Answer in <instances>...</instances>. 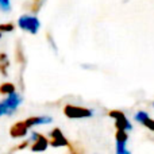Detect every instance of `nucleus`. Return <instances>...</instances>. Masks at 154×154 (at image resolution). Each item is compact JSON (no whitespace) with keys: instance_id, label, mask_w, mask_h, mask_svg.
I'll return each instance as SVG.
<instances>
[{"instance_id":"nucleus-15","label":"nucleus","mask_w":154,"mask_h":154,"mask_svg":"<svg viewBox=\"0 0 154 154\" xmlns=\"http://www.w3.org/2000/svg\"><path fill=\"white\" fill-rule=\"evenodd\" d=\"M27 145H29V142H24V143L19 145V146H18V149H24V147H26V146H27Z\"/></svg>"},{"instance_id":"nucleus-2","label":"nucleus","mask_w":154,"mask_h":154,"mask_svg":"<svg viewBox=\"0 0 154 154\" xmlns=\"http://www.w3.org/2000/svg\"><path fill=\"white\" fill-rule=\"evenodd\" d=\"M18 26L24 31L35 34L39 29V20H38V18H35L32 15H22L18 20Z\"/></svg>"},{"instance_id":"nucleus-16","label":"nucleus","mask_w":154,"mask_h":154,"mask_svg":"<svg viewBox=\"0 0 154 154\" xmlns=\"http://www.w3.org/2000/svg\"><path fill=\"white\" fill-rule=\"evenodd\" d=\"M0 38H2V31H0Z\"/></svg>"},{"instance_id":"nucleus-12","label":"nucleus","mask_w":154,"mask_h":154,"mask_svg":"<svg viewBox=\"0 0 154 154\" xmlns=\"http://www.w3.org/2000/svg\"><path fill=\"white\" fill-rule=\"evenodd\" d=\"M116 154H131L126 149V142L116 141Z\"/></svg>"},{"instance_id":"nucleus-9","label":"nucleus","mask_w":154,"mask_h":154,"mask_svg":"<svg viewBox=\"0 0 154 154\" xmlns=\"http://www.w3.org/2000/svg\"><path fill=\"white\" fill-rule=\"evenodd\" d=\"M51 118L50 116H34V118H29V119L24 120V125L27 127H34L38 125H45V123H50Z\"/></svg>"},{"instance_id":"nucleus-11","label":"nucleus","mask_w":154,"mask_h":154,"mask_svg":"<svg viewBox=\"0 0 154 154\" xmlns=\"http://www.w3.org/2000/svg\"><path fill=\"white\" fill-rule=\"evenodd\" d=\"M15 92V85L11 82H4L0 85V93L2 95H10V93Z\"/></svg>"},{"instance_id":"nucleus-14","label":"nucleus","mask_w":154,"mask_h":154,"mask_svg":"<svg viewBox=\"0 0 154 154\" xmlns=\"http://www.w3.org/2000/svg\"><path fill=\"white\" fill-rule=\"evenodd\" d=\"M14 30V24L7 23V24H0V31L2 32H10Z\"/></svg>"},{"instance_id":"nucleus-3","label":"nucleus","mask_w":154,"mask_h":154,"mask_svg":"<svg viewBox=\"0 0 154 154\" xmlns=\"http://www.w3.org/2000/svg\"><path fill=\"white\" fill-rule=\"evenodd\" d=\"M65 115L72 119H81V118H89L92 116V111L88 108H82V107L76 106H66L65 107Z\"/></svg>"},{"instance_id":"nucleus-13","label":"nucleus","mask_w":154,"mask_h":154,"mask_svg":"<svg viewBox=\"0 0 154 154\" xmlns=\"http://www.w3.org/2000/svg\"><path fill=\"white\" fill-rule=\"evenodd\" d=\"M0 10L3 12H8L11 10V0H0Z\"/></svg>"},{"instance_id":"nucleus-4","label":"nucleus","mask_w":154,"mask_h":154,"mask_svg":"<svg viewBox=\"0 0 154 154\" xmlns=\"http://www.w3.org/2000/svg\"><path fill=\"white\" fill-rule=\"evenodd\" d=\"M109 116H112L115 119V125H116L118 130H123V131H127L131 130V125L130 122L127 120V118L119 111H112L109 112Z\"/></svg>"},{"instance_id":"nucleus-5","label":"nucleus","mask_w":154,"mask_h":154,"mask_svg":"<svg viewBox=\"0 0 154 154\" xmlns=\"http://www.w3.org/2000/svg\"><path fill=\"white\" fill-rule=\"evenodd\" d=\"M31 141L34 142V145L31 146L32 152H45V150L48 149L49 141L43 135H41V134L32 133L31 134Z\"/></svg>"},{"instance_id":"nucleus-8","label":"nucleus","mask_w":154,"mask_h":154,"mask_svg":"<svg viewBox=\"0 0 154 154\" xmlns=\"http://www.w3.org/2000/svg\"><path fill=\"white\" fill-rule=\"evenodd\" d=\"M135 120L139 123H142L143 126H146V127H149L150 130L154 131V120L150 119V116L146 114L145 111H139L135 114Z\"/></svg>"},{"instance_id":"nucleus-10","label":"nucleus","mask_w":154,"mask_h":154,"mask_svg":"<svg viewBox=\"0 0 154 154\" xmlns=\"http://www.w3.org/2000/svg\"><path fill=\"white\" fill-rule=\"evenodd\" d=\"M10 66V62L4 53H0V73L3 76H7V68Z\"/></svg>"},{"instance_id":"nucleus-6","label":"nucleus","mask_w":154,"mask_h":154,"mask_svg":"<svg viewBox=\"0 0 154 154\" xmlns=\"http://www.w3.org/2000/svg\"><path fill=\"white\" fill-rule=\"evenodd\" d=\"M50 137H51V141H50L51 146H56L57 147V146H66V145H68L66 138L62 135V133H61V130H60V128H54V130L51 131Z\"/></svg>"},{"instance_id":"nucleus-1","label":"nucleus","mask_w":154,"mask_h":154,"mask_svg":"<svg viewBox=\"0 0 154 154\" xmlns=\"http://www.w3.org/2000/svg\"><path fill=\"white\" fill-rule=\"evenodd\" d=\"M22 96L16 92H12L10 95H7V99H4L3 101H0V116L3 115H12L16 111V108L19 107V104L22 103Z\"/></svg>"},{"instance_id":"nucleus-7","label":"nucleus","mask_w":154,"mask_h":154,"mask_svg":"<svg viewBox=\"0 0 154 154\" xmlns=\"http://www.w3.org/2000/svg\"><path fill=\"white\" fill-rule=\"evenodd\" d=\"M27 131H29V127L24 125V122H18L11 127L10 134L12 138H22L27 134Z\"/></svg>"}]
</instances>
